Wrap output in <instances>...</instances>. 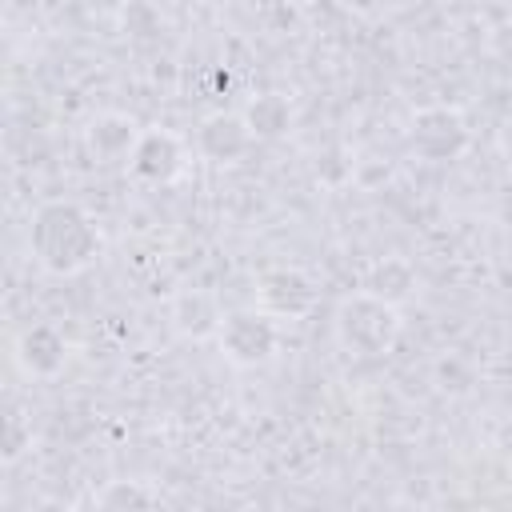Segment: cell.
I'll return each instance as SVG.
<instances>
[{"mask_svg":"<svg viewBox=\"0 0 512 512\" xmlns=\"http://www.w3.org/2000/svg\"><path fill=\"white\" fill-rule=\"evenodd\" d=\"M100 228L96 220L72 200H48L32 212L28 248L36 264L52 276H76L100 256Z\"/></svg>","mask_w":512,"mask_h":512,"instance_id":"6da1fadb","label":"cell"},{"mask_svg":"<svg viewBox=\"0 0 512 512\" xmlns=\"http://www.w3.org/2000/svg\"><path fill=\"white\" fill-rule=\"evenodd\" d=\"M336 336L356 356H384L400 340V308L360 288V292L340 300V308H336Z\"/></svg>","mask_w":512,"mask_h":512,"instance_id":"7a4b0ae2","label":"cell"},{"mask_svg":"<svg viewBox=\"0 0 512 512\" xmlns=\"http://www.w3.org/2000/svg\"><path fill=\"white\" fill-rule=\"evenodd\" d=\"M468 144H472L468 120L452 104H428L408 124V148L424 164H452L468 152Z\"/></svg>","mask_w":512,"mask_h":512,"instance_id":"3957f363","label":"cell"},{"mask_svg":"<svg viewBox=\"0 0 512 512\" xmlns=\"http://www.w3.org/2000/svg\"><path fill=\"white\" fill-rule=\"evenodd\" d=\"M220 352L240 364V368H256V364H268L276 356V344H280V332H276V320L260 308H240V312H228L220 332Z\"/></svg>","mask_w":512,"mask_h":512,"instance_id":"277c9868","label":"cell"},{"mask_svg":"<svg viewBox=\"0 0 512 512\" xmlns=\"http://www.w3.org/2000/svg\"><path fill=\"white\" fill-rule=\"evenodd\" d=\"M184 140L168 128H144L132 156H128V168L136 180L144 184H172L180 172H184Z\"/></svg>","mask_w":512,"mask_h":512,"instance_id":"5b68a950","label":"cell"},{"mask_svg":"<svg viewBox=\"0 0 512 512\" xmlns=\"http://www.w3.org/2000/svg\"><path fill=\"white\" fill-rule=\"evenodd\" d=\"M260 308L276 320H300L316 308V284L300 268H268L256 280Z\"/></svg>","mask_w":512,"mask_h":512,"instance_id":"8992f818","label":"cell"},{"mask_svg":"<svg viewBox=\"0 0 512 512\" xmlns=\"http://www.w3.org/2000/svg\"><path fill=\"white\" fill-rule=\"evenodd\" d=\"M252 128L244 120V112H212L200 128H196V148L204 160L212 164H236L248 148H252Z\"/></svg>","mask_w":512,"mask_h":512,"instance_id":"52a82bcc","label":"cell"},{"mask_svg":"<svg viewBox=\"0 0 512 512\" xmlns=\"http://www.w3.org/2000/svg\"><path fill=\"white\" fill-rule=\"evenodd\" d=\"M16 360H20V368L28 376L48 380V376H56L68 364V340L52 324H32L16 340Z\"/></svg>","mask_w":512,"mask_h":512,"instance_id":"ba28073f","label":"cell"},{"mask_svg":"<svg viewBox=\"0 0 512 512\" xmlns=\"http://www.w3.org/2000/svg\"><path fill=\"white\" fill-rule=\"evenodd\" d=\"M172 324H176V332L188 336V340H208V336L220 332L224 312H220V304H216L212 292H204V288H184V292L172 300Z\"/></svg>","mask_w":512,"mask_h":512,"instance_id":"9c48e42d","label":"cell"},{"mask_svg":"<svg viewBox=\"0 0 512 512\" xmlns=\"http://www.w3.org/2000/svg\"><path fill=\"white\" fill-rule=\"evenodd\" d=\"M140 140V124L128 112H100L88 124V148L96 160H124Z\"/></svg>","mask_w":512,"mask_h":512,"instance_id":"30bf717a","label":"cell"},{"mask_svg":"<svg viewBox=\"0 0 512 512\" xmlns=\"http://www.w3.org/2000/svg\"><path fill=\"white\" fill-rule=\"evenodd\" d=\"M360 288L400 308V304L416 292V272H412V264H408V260H400V256H384V260H376V264L364 272Z\"/></svg>","mask_w":512,"mask_h":512,"instance_id":"8fae6325","label":"cell"},{"mask_svg":"<svg viewBox=\"0 0 512 512\" xmlns=\"http://www.w3.org/2000/svg\"><path fill=\"white\" fill-rule=\"evenodd\" d=\"M244 120L256 140H280L292 128V100L280 92H264L244 108Z\"/></svg>","mask_w":512,"mask_h":512,"instance_id":"7c38bea8","label":"cell"},{"mask_svg":"<svg viewBox=\"0 0 512 512\" xmlns=\"http://www.w3.org/2000/svg\"><path fill=\"white\" fill-rule=\"evenodd\" d=\"M160 504V496L152 488H144L140 480H112L100 496H96V508L104 512H120V508H152Z\"/></svg>","mask_w":512,"mask_h":512,"instance_id":"4fadbf2b","label":"cell"},{"mask_svg":"<svg viewBox=\"0 0 512 512\" xmlns=\"http://www.w3.org/2000/svg\"><path fill=\"white\" fill-rule=\"evenodd\" d=\"M160 12L148 4V0H132L128 8H124V36H132L136 44H152V40H160Z\"/></svg>","mask_w":512,"mask_h":512,"instance_id":"5bb4252c","label":"cell"},{"mask_svg":"<svg viewBox=\"0 0 512 512\" xmlns=\"http://www.w3.org/2000/svg\"><path fill=\"white\" fill-rule=\"evenodd\" d=\"M488 48H492V56H496L500 64L512 68V24H496L492 36H488Z\"/></svg>","mask_w":512,"mask_h":512,"instance_id":"9a60e30c","label":"cell"},{"mask_svg":"<svg viewBox=\"0 0 512 512\" xmlns=\"http://www.w3.org/2000/svg\"><path fill=\"white\" fill-rule=\"evenodd\" d=\"M24 440H28V436H24V428H20V416L12 412V416H8V436H4V460H16V456L24 452Z\"/></svg>","mask_w":512,"mask_h":512,"instance_id":"2e32d148","label":"cell"},{"mask_svg":"<svg viewBox=\"0 0 512 512\" xmlns=\"http://www.w3.org/2000/svg\"><path fill=\"white\" fill-rule=\"evenodd\" d=\"M500 152L512 164V120H504V128H500Z\"/></svg>","mask_w":512,"mask_h":512,"instance_id":"e0dca14e","label":"cell"}]
</instances>
